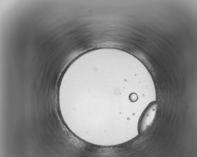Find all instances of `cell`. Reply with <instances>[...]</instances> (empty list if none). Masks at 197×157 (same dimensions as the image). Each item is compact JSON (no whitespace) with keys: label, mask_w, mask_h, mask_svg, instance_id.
Wrapping results in <instances>:
<instances>
[{"label":"cell","mask_w":197,"mask_h":157,"mask_svg":"<svg viewBox=\"0 0 197 157\" xmlns=\"http://www.w3.org/2000/svg\"><path fill=\"white\" fill-rule=\"evenodd\" d=\"M157 107V103L154 102L148 107L143 114L139 125L140 134L144 133L153 121L156 115Z\"/></svg>","instance_id":"1"}]
</instances>
